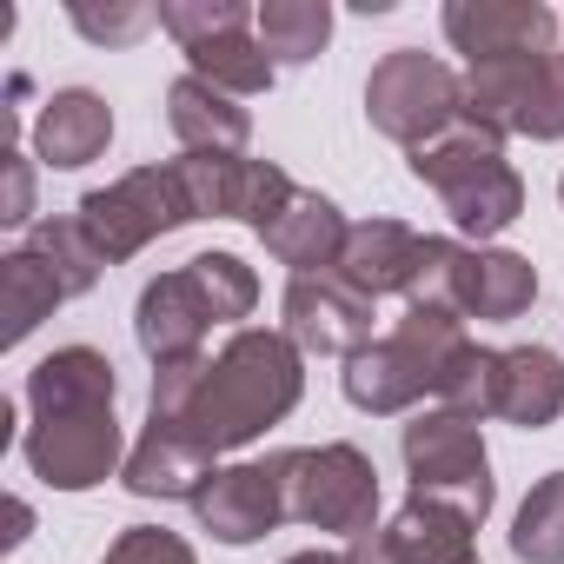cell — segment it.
<instances>
[{
  "instance_id": "obj_21",
  "label": "cell",
  "mask_w": 564,
  "mask_h": 564,
  "mask_svg": "<svg viewBox=\"0 0 564 564\" xmlns=\"http://www.w3.org/2000/svg\"><path fill=\"white\" fill-rule=\"evenodd\" d=\"M538 300V265L511 246H478L471 252V286H465V319L478 326H511Z\"/></svg>"
},
{
  "instance_id": "obj_18",
  "label": "cell",
  "mask_w": 564,
  "mask_h": 564,
  "mask_svg": "<svg viewBox=\"0 0 564 564\" xmlns=\"http://www.w3.org/2000/svg\"><path fill=\"white\" fill-rule=\"evenodd\" d=\"M166 127H173L180 153H246V140H252V113L232 94L206 87L199 74H180L166 87Z\"/></svg>"
},
{
  "instance_id": "obj_15",
  "label": "cell",
  "mask_w": 564,
  "mask_h": 564,
  "mask_svg": "<svg viewBox=\"0 0 564 564\" xmlns=\"http://www.w3.org/2000/svg\"><path fill=\"white\" fill-rule=\"evenodd\" d=\"M113 147V107L94 87H61L34 113V160L54 173H80Z\"/></svg>"
},
{
  "instance_id": "obj_5",
  "label": "cell",
  "mask_w": 564,
  "mask_h": 564,
  "mask_svg": "<svg viewBox=\"0 0 564 564\" xmlns=\"http://www.w3.org/2000/svg\"><path fill=\"white\" fill-rule=\"evenodd\" d=\"M279 465V491H286V518L333 531V538H366L379 531V471L359 445L333 438V445H293L272 452Z\"/></svg>"
},
{
  "instance_id": "obj_26",
  "label": "cell",
  "mask_w": 564,
  "mask_h": 564,
  "mask_svg": "<svg viewBox=\"0 0 564 564\" xmlns=\"http://www.w3.org/2000/svg\"><path fill=\"white\" fill-rule=\"evenodd\" d=\"M498 372H505V352L465 339V346L445 359V372H438V392H432L438 412H458V419H471V425L498 419Z\"/></svg>"
},
{
  "instance_id": "obj_30",
  "label": "cell",
  "mask_w": 564,
  "mask_h": 564,
  "mask_svg": "<svg viewBox=\"0 0 564 564\" xmlns=\"http://www.w3.org/2000/svg\"><path fill=\"white\" fill-rule=\"evenodd\" d=\"M160 28L186 47L213 41V34H232V28H259V8H246V0H160Z\"/></svg>"
},
{
  "instance_id": "obj_34",
  "label": "cell",
  "mask_w": 564,
  "mask_h": 564,
  "mask_svg": "<svg viewBox=\"0 0 564 564\" xmlns=\"http://www.w3.org/2000/svg\"><path fill=\"white\" fill-rule=\"evenodd\" d=\"M346 564H399V557H392V544H386V524H379V531H366V538H352V544H346Z\"/></svg>"
},
{
  "instance_id": "obj_33",
  "label": "cell",
  "mask_w": 564,
  "mask_h": 564,
  "mask_svg": "<svg viewBox=\"0 0 564 564\" xmlns=\"http://www.w3.org/2000/svg\"><path fill=\"white\" fill-rule=\"evenodd\" d=\"M0 160H8V206H0V219H8V226H34V160L21 147H8Z\"/></svg>"
},
{
  "instance_id": "obj_9",
  "label": "cell",
  "mask_w": 564,
  "mask_h": 564,
  "mask_svg": "<svg viewBox=\"0 0 564 564\" xmlns=\"http://www.w3.org/2000/svg\"><path fill=\"white\" fill-rule=\"evenodd\" d=\"M74 219L87 226V239L100 246L107 265H127V259H140L153 239L193 226V206H186L180 173H173V160H166V166H133V173H120L113 186L80 193Z\"/></svg>"
},
{
  "instance_id": "obj_20",
  "label": "cell",
  "mask_w": 564,
  "mask_h": 564,
  "mask_svg": "<svg viewBox=\"0 0 564 564\" xmlns=\"http://www.w3.org/2000/svg\"><path fill=\"white\" fill-rule=\"evenodd\" d=\"M386 544L399 564H478V524L432 498H405L386 524Z\"/></svg>"
},
{
  "instance_id": "obj_12",
  "label": "cell",
  "mask_w": 564,
  "mask_h": 564,
  "mask_svg": "<svg viewBox=\"0 0 564 564\" xmlns=\"http://www.w3.org/2000/svg\"><path fill=\"white\" fill-rule=\"evenodd\" d=\"M193 518L213 544H259L272 524H286V491H279V465L272 458H246V465H219L199 498Z\"/></svg>"
},
{
  "instance_id": "obj_4",
  "label": "cell",
  "mask_w": 564,
  "mask_h": 564,
  "mask_svg": "<svg viewBox=\"0 0 564 564\" xmlns=\"http://www.w3.org/2000/svg\"><path fill=\"white\" fill-rule=\"evenodd\" d=\"M465 339H471V333H465V319H452V313H405L386 339H372L366 352L346 359L339 392H346L352 412L399 419V412H412L425 392H438V372H445V359H452Z\"/></svg>"
},
{
  "instance_id": "obj_31",
  "label": "cell",
  "mask_w": 564,
  "mask_h": 564,
  "mask_svg": "<svg viewBox=\"0 0 564 564\" xmlns=\"http://www.w3.org/2000/svg\"><path fill=\"white\" fill-rule=\"evenodd\" d=\"M100 564H199V551H193L180 531H166V524H127V531L107 544Z\"/></svg>"
},
{
  "instance_id": "obj_17",
  "label": "cell",
  "mask_w": 564,
  "mask_h": 564,
  "mask_svg": "<svg viewBox=\"0 0 564 564\" xmlns=\"http://www.w3.org/2000/svg\"><path fill=\"white\" fill-rule=\"evenodd\" d=\"M419 246H425V232H412L405 219H352V232H346V252H339V279L352 293H366L372 306L379 300H405V286H412V272H419Z\"/></svg>"
},
{
  "instance_id": "obj_24",
  "label": "cell",
  "mask_w": 564,
  "mask_h": 564,
  "mask_svg": "<svg viewBox=\"0 0 564 564\" xmlns=\"http://www.w3.org/2000/svg\"><path fill=\"white\" fill-rule=\"evenodd\" d=\"M471 252H478V246H465V239L425 232V246H419V272H412V286H405V313H452V319H465Z\"/></svg>"
},
{
  "instance_id": "obj_1",
  "label": "cell",
  "mask_w": 564,
  "mask_h": 564,
  "mask_svg": "<svg viewBox=\"0 0 564 564\" xmlns=\"http://www.w3.org/2000/svg\"><path fill=\"white\" fill-rule=\"evenodd\" d=\"M120 372L100 346H54L28 372V471L47 491H94L127 465V438L113 419Z\"/></svg>"
},
{
  "instance_id": "obj_32",
  "label": "cell",
  "mask_w": 564,
  "mask_h": 564,
  "mask_svg": "<svg viewBox=\"0 0 564 564\" xmlns=\"http://www.w3.org/2000/svg\"><path fill=\"white\" fill-rule=\"evenodd\" d=\"M67 21H74L94 47H127V41H140L147 28H160V8H87V0H74Z\"/></svg>"
},
{
  "instance_id": "obj_19",
  "label": "cell",
  "mask_w": 564,
  "mask_h": 564,
  "mask_svg": "<svg viewBox=\"0 0 564 564\" xmlns=\"http://www.w3.org/2000/svg\"><path fill=\"white\" fill-rule=\"evenodd\" d=\"M498 419L518 425V432H544V425L564 419V359L551 346H505Z\"/></svg>"
},
{
  "instance_id": "obj_35",
  "label": "cell",
  "mask_w": 564,
  "mask_h": 564,
  "mask_svg": "<svg viewBox=\"0 0 564 564\" xmlns=\"http://www.w3.org/2000/svg\"><path fill=\"white\" fill-rule=\"evenodd\" d=\"M8 524H14V531H8V551H21V544H28V531H34V511H28V498H14Z\"/></svg>"
},
{
  "instance_id": "obj_16",
  "label": "cell",
  "mask_w": 564,
  "mask_h": 564,
  "mask_svg": "<svg viewBox=\"0 0 564 564\" xmlns=\"http://www.w3.org/2000/svg\"><path fill=\"white\" fill-rule=\"evenodd\" d=\"M219 471V458L193 438V432H180V425H153L147 419V432H140V445L127 452V465H120V485L133 491V498H199V485Z\"/></svg>"
},
{
  "instance_id": "obj_8",
  "label": "cell",
  "mask_w": 564,
  "mask_h": 564,
  "mask_svg": "<svg viewBox=\"0 0 564 564\" xmlns=\"http://www.w3.org/2000/svg\"><path fill=\"white\" fill-rule=\"evenodd\" d=\"M465 120L498 140H564V47L465 67Z\"/></svg>"
},
{
  "instance_id": "obj_10",
  "label": "cell",
  "mask_w": 564,
  "mask_h": 564,
  "mask_svg": "<svg viewBox=\"0 0 564 564\" xmlns=\"http://www.w3.org/2000/svg\"><path fill=\"white\" fill-rule=\"evenodd\" d=\"M279 313H286V333L306 359H352V352H366L379 333H372V319H379V306L366 300V293H352L339 272H313V279H293L286 286V300H279Z\"/></svg>"
},
{
  "instance_id": "obj_27",
  "label": "cell",
  "mask_w": 564,
  "mask_h": 564,
  "mask_svg": "<svg viewBox=\"0 0 564 564\" xmlns=\"http://www.w3.org/2000/svg\"><path fill=\"white\" fill-rule=\"evenodd\" d=\"M28 252L67 286V300H80V293H94L100 286V272H107V259H100V246L87 239V226L80 219H34L28 226Z\"/></svg>"
},
{
  "instance_id": "obj_14",
  "label": "cell",
  "mask_w": 564,
  "mask_h": 564,
  "mask_svg": "<svg viewBox=\"0 0 564 564\" xmlns=\"http://www.w3.org/2000/svg\"><path fill=\"white\" fill-rule=\"evenodd\" d=\"M346 232H352V219H346L326 193L293 186V199L279 206L272 226L259 232V246H265L279 265H293V279H313V272H333V265H339Z\"/></svg>"
},
{
  "instance_id": "obj_29",
  "label": "cell",
  "mask_w": 564,
  "mask_h": 564,
  "mask_svg": "<svg viewBox=\"0 0 564 564\" xmlns=\"http://www.w3.org/2000/svg\"><path fill=\"white\" fill-rule=\"evenodd\" d=\"M186 272H193V286L206 293V306H213L219 326L239 333V319H252V306H259V272L239 252H199V259H186Z\"/></svg>"
},
{
  "instance_id": "obj_23",
  "label": "cell",
  "mask_w": 564,
  "mask_h": 564,
  "mask_svg": "<svg viewBox=\"0 0 564 564\" xmlns=\"http://www.w3.org/2000/svg\"><path fill=\"white\" fill-rule=\"evenodd\" d=\"M259 41L272 67H313L333 41V0H259Z\"/></svg>"
},
{
  "instance_id": "obj_3",
  "label": "cell",
  "mask_w": 564,
  "mask_h": 564,
  "mask_svg": "<svg viewBox=\"0 0 564 564\" xmlns=\"http://www.w3.org/2000/svg\"><path fill=\"white\" fill-rule=\"evenodd\" d=\"M405 166H412L419 186L438 193V206H445V219H452L458 239L485 246V239H498L505 226L524 219V180L505 160V140L485 133V127H471V120H458L452 133L412 147Z\"/></svg>"
},
{
  "instance_id": "obj_13",
  "label": "cell",
  "mask_w": 564,
  "mask_h": 564,
  "mask_svg": "<svg viewBox=\"0 0 564 564\" xmlns=\"http://www.w3.org/2000/svg\"><path fill=\"white\" fill-rule=\"evenodd\" d=\"M213 306L206 293L193 286V272L173 265L160 279H147L140 286V306H133V339L153 366H173V359H199L206 352V333H213Z\"/></svg>"
},
{
  "instance_id": "obj_22",
  "label": "cell",
  "mask_w": 564,
  "mask_h": 564,
  "mask_svg": "<svg viewBox=\"0 0 564 564\" xmlns=\"http://www.w3.org/2000/svg\"><path fill=\"white\" fill-rule=\"evenodd\" d=\"M186 74H199L206 87H219V94H232V100H252V94H265V87L279 80V67H272L259 28H232V34H213V41L186 47Z\"/></svg>"
},
{
  "instance_id": "obj_7",
  "label": "cell",
  "mask_w": 564,
  "mask_h": 564,
  "mask_svg": "<svg viewBox=\"0 0 564 564\" xmlns=\"http://www.w3.org/2000/svg\"><path fill=\"white\" fill-rule=\"evenodd\" d=\"M366 120H372V133L399 140L412 153L465 120V74H452L438 54L392 47L366 80Z\"/></svg>"
},
{
  "instance_id": "obj_6",
  "label": "cell",
  "mask_w": 564,
  "mask_h": 564,
  "mask_svg": "<svg viewBox=\"0 0 564 564\" xmlns=\"http://www.w3.org/2000/svg\"><path fill=\"white\" fill-rule=\"evenodd\" d=\"M399 458H405V478H412V498H432V505H452L458 518L485 524L491 505H498V478H491V452H485V432L458 412H419L399 438Z\"/></svg>"
},
{
  "instance_id": "obj_11",
  "label": "cell",
  "mask_w": 564,
  "mask_h": 564,
  "mask_svg": "<svg viewBox=\"0 0 564 564\" xmlns=\"http://www.w3.org/2000/svg\"><path fill=\"white\" fill-rule=\"evenodd\" d=\"M438 28H445L452 54H465V67L524 61V54L557 47V14L544 0H445Z\"/></svg>"
},
{
  "instance_id": "obj_28",
  "label": "cell",
  "mask_w": 564,
  "mask_h": 564,
  "mask_svg": "<svg viewBox=\"0 0 564 564\" xmlns=\"http://www.w3.org/2000/svg\"><path fill=\"white\" fill-rule=\"evenodd\" d=\"M511 557L518 564H564V471H544L518 518H511Z\"/></svg>"
},
{
  "instance_id": "obj_25",
  "label": "cell",
  "mask_w": 564,
  "mask_h": 564,
  "mask_svg": "<svg viewBox=\"0 0 564 564\" xmlns=\"http://www.w3.org/2000/svg\"><path fill=\"white\" fill-rule=\"evenodd\" d=\"M0 300H8V346H21L41 319H54V306H67V286L28 252V246H14L8 259H0Z\"/></svg>"
},
{
  "instance_id": "obj_37",
  "label": "cell",
  "mask_w": 564,
  "mask_h": 564,
  "mask_svg": "<svg viewBox=\"0 0 564 564\" xmlns=\"http://www.w3.org/2000/svg\"><path fill=\"white\" fill-rule=\"evenodd\" d=\"M557 199H564V180H557Z\"/></svg>"
},
{
  "instance_id": "obj_2",
  "label": "cell",
  "mask_w": 564,
  "mask_h": 564,
  "mask_svg": "<svg viewBox=\"0 0 564 564\" xmlns=\"http://www.w3.org/2000/svg\"><path fill=\"white\" fill-rule=\"evenodd\" d=\"M306 399V352L272 333V326H239L199 372L193 405L180 412V432H193L213 458L265 438L279 419H293Z\"/></svg>"
},
{
  "instance_id": "obj_36",
  "label": "cell",
  "mask_w": 564,
  "mask_h": 564,
  "mask_svg": "<svg viewBox=\"0 0 564 564\" xmlns=\"http://www.w3.org/2000/svg\"><path fill=\"white\" fill-rule=\"evenodd\" d=\"M279 564H346V551H293V557H279Z\"/></svg>"
}]
</instances>
